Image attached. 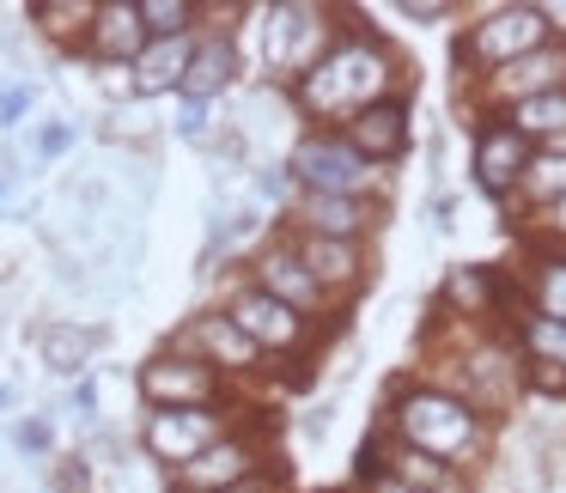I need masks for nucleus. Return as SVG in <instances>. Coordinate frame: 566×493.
Masks as SVG:
<instances>
[{"label": "nucleus", "instance_id": "nucleus-28", "mask_svg": "<svg viewBox=\"0 0 566 493\" xmlns=\"http://www.w3.org/2000/svg\"><path fill=\"white\" fill-rule=\"evenodd\" d=\"M542 293H548V317L560 323V317H566V262H554V269H548V281H542Z\"/></svg>", "mask_w": 566, "mask_h": 493}, {"label": "nucleus", "instance_id": "nucleus-2", "mask_svg": "<svg viewBox=\"0 0 566 493\" xmlns=\"http://www.w3.org/2000/svg\"><path fill=\"white\" fill-rule=\"evenodd\" d=\"M402 432L420 444V451H463V444H475V420H469L463 402H451V396H408L402 402Z\"/></svg>", "mask_w": 566, "mask_h": 493}, {"label": "nucleus", "instance_id": "nucleus-25", "mask_svg": "<svg viewBox=\"0 0 566 493\" xmlns=\"http://www.w3.org/2000/svg\"><path fill=\"white\" fill-rule=\"evenodd\" d=\"M67 147H74V123H43V135H38V159H62Z\"/></svg>", "mask_w": 566, "mask_h": 493}, {"label": "nucleus", "instance_id": "nucleus-35", "mask_svg": "<svg viewBox=\"0 0 566 493\" xmlns=\"http://www.w3.org/2000/svg\"><path fill=\"white\" fill-rule=\"evenodd\" d=\"M226 493H256V487H226Z\"/></svg>", "mask_w": 566, "mask_h": 493}, {"label": "nucleus", "instance_id": "nucleus-17", "mask_svg": "<svg viewBox=\"0 0 566 493\" xmlns=\"http://www.w3.org/2000/svg\"><path fill=\"white\" fill-rule=\"evenodd\" d=\"M189 342H201L213 359H220V366H244V359L256 354V347H250L244 335L232 329V317H208V323H196V329H189Z\"/></svg>", "mask_w": 566, "mask_h": 493}, {"label": "nucleus", "instance_id": "nucleus-37", "mask_svg": "<svg viewBox=\"0 0 566 493\" xmlns=\"http://www.w3.org/2000/svg\"><path fill=\"white\" fill-rule=\"evenodd\" d=\"M0 408H7V390H0Z\"/></svg>", "mask_w": 566, "mask_h": 493}, {"label": "nucleus", "instance_id": "nucleus-8", "mask_svg": "<svg viewBox=\"0 0 566 493\" xmlns=\"http://www.w3.org/2000/svg\"><path fill=\"white\" fill-rule=\"evenodd\" d=\"M542 38H548L542 13L517 7V13H500L493 25H481V31H475V55H488V62H517V50H536Z\"/></svg>", "mask_w": 566, "mask_h": 493}, {"label": "nucleus", "instance_id": "nucleus-14", "mask_svg": "<svg viewBox=\"0 0 566 493\" xmlns=\"http://www.w3.org/2000/svg\"><path fill=\"white\" fill-rule=\"evenodd\" d=\"M402 111L396 104H378V111H359L354 123V147L371 153V159H390V153H402Z\"/></svg>", "mask_w": 566, "mask_h": 493}, {"label": "nucleus", "instance_id": "nucleus-30", "mask_svg": "<svg viewBox=\"0 0 566 493\" xmlns=\"http://www.w3.org/2000/svg\"><path fill=\"white\" fill-rule=\"evenodd\" d=\"M19 444H25V451H43V444H50V420H19Z\"/></svg>", "mask_w": 566, "mask_h": 493}, {"label": "nucleus", "instance_id": "nucleus-10", "mask_svg": "<svg viewBox=\"0 0 566 493\" xmlns=\"http://www.w3.org/2000/svg\"><path fill=\"white\" fill-rule=\"evenodd\" d=\"M317 43V13L311 7H274L269 13V62L274 67H298Z\"/></svg>", "mask_w": 566, "mask_h": 493}, {"label": "nucleus", "instance_id": "nucleus-36", "mask_svg": "<svg viewBox=\"0 0 566 493\" xmlns=\"http://www.w3.org/2000/svg\"><path fill=\"white\" fill-rule=\"evenodd\" d=\"M560 225H566V196H560Z\"/></svg>", "mask_w": 566, "mask_h": 493}, {"label": "nucleus", "instance_id": "nucleus-13", "mask_svg": "<svg viewBox=\"0 0 566 493\" xmlns=\"http://www.w3.org/2000/svg\"><path fill=\"white\" fill-rule=\"evenodd\" d=\"M104 342V329H80V323H50L43 329V359L50 371H80L92 359V347Z\"/></svg>", "mask_w": 566, "mask_h": 493}, {"label": "nucleus", "instance_id": "nucleus-21", "mask_svg": "<svg viewBox=\"0 0 566 493\" xmlns=\"http://www.w3.org/2000/svg\"><path fill=\"white\" fill-rule=\"evenodd\" d=\"M305 269H317V281H347V274H354V250L335 244V238H329V244L317 238V244L305 250Z\"/></svg>", "mask_w": 566, "mask_h": 493}, {"label": "nucleus", "instance_id": "nucleus-5", "mask_svg": "<svg viewBox=\"0 0 566 493\" xmlns=\"http://www.w3.org/2000/svg\"><path fill=\"white\" fill-rule=\"evenodd\" d=\"M232 329L244 335L250 347H293L298 342V317L269 293H244L232 305Z\"/></svg>", "mask_w": 566, "mask_h": 493}, {"label": "nucleus", "instance_id": "nucleus-7", "mask_svg": "<svg viewBox=\"0 0 566 493\" xmlns=\"http://www.w3.org/2000/svg\"><path fill=\"white\" fill-rule=\"evenodd\" d=\"M177 475H184V493H226V487H244V475H250V444H208V451L189 457Z\"/></svg>", "mask_w": 566, "mask_h": 493}, {"label": "nucleus", "instance_id": "nucleus-27", "mask_svg": "<svg viewBox=\"0 0 566 493\" xmlns=\"http://www.w3.org/2000/svg\"><path fill=\"white\" fill-rule=\"evenodd\" d=\"M530 189H536V196H554V189H566V165H560V159H542L536 171H530Z\"/></svg>", "mask_w": 566, "mask_h": 493}, {"label": "nucleus", "instance_id": "nucleus-23", "mask_svg": "<svg viewBox=\"0 0 566 493\" xmlns=\"http://www.w3.org/2000/svg\"><path fill=\"white\" fill-rule=\"evenodd\" d=\"M92 13H98V7H38V19L55 31V38H74V31H80L74 19H92Z\"/></svg>", "mask_w": 566, "mask_h": 493}, {"label": "nucleus", "instance_id": "nucleus-1", "mask_svg": "<svg viewBox=\"0 0 566 493\" xmlns=\"http://www.w3.org/2000/svg\"><path fill=\"white\" fill-rule=\"evenodd\" d=\"M378 86H384V62L366 43H347V50H335L323 67H311L298 92H305L311 111H347V104L371 98Z\"/></svg>", "mask_w": 566, "mask_h": 493}, {"label": "nucleus", "instance_id": "nucleus-6", "mask_svg": "<svg viewBox=\"0 0 566 493\" xmlns=\"http://www.w3.org/2000/svg\"><path fill=\"white\" fill-rule=\"evenodd\" d=\"M298 177L317 183V196H342L347 183L366 177V159L354 147H342V140H305L298 147Z\"/></svg>", "mask_w": 566, "mask_h": 493}, {"label": "nucleus", "instance_id": "nucleus-15", "mask_svg": "<svg viewBox=\"0 0 566 493\" xmlns=\"http://www.w3.org/2000/svg\"><path fill=\"white\" fill-rule=\"evenodd\" d=\"M517 159H524V147H517V128H488L481 135V183L488 189H505L517 177Z\"/></svg>", "mask_w": 566, "mask_h": 493}, {"label": "nucleus", "instance_id": "nucleus-22", "mask_svg": "<svg viewBox=\"0 0 566 493\" xmlns=\"http://www.w3.org/2000/svg\"><path fill=\"white\" fill-rule=\"evenodd\" d=\"M554 74H566V55H554V50L536 55V62H505V86H524V92L530 86H548Z\"/></svg>", "mask_w": 566, "mask_h": 493}, {"label": "nucleus", "instance_id": "nucleus-9", "mask_svg": "<svg viewBox=\"0 0 566 493\" xmlns=\"http://www.w3.org/2000/svg\"><path fill=\"white\" fill-rule=\"evenodd\" d=\"M92 43H98V55L111 67H123L128 55L147 50V31H140V7H123V0H111V7H98L92 13Z\"/></svg>", "mask_w": 566, "mask_h": 493}, {"label": "nucleus", "instance_id": "nucleus-33", "mask_svg": "<svg viewBox=\"0 0 566 493\" xmlns=\"http://www.w3.org/2000/svg\"><path fill=\"white\" fill-rule=\"evenodd\" d=\"M256 189H262V196H281V189H286V177H281V171H262V183H256Z\"/></svg>", "mask_w": 566, "mask_h": 493}, {"label": "nucleus", "instance_id": "nucleus-34", "mask_svg": "<svg viewBox=\"0 0 566 493\" xmlns=\"http://www.w3.org/2000/svg\"><path fill=\"white\" fill-rule=\"evenodd\" d=\"M378 493H415V487H402V481H384V487Z\"/></svg>", "mask_w": 566, "mask_h": 493}, {"label": "nucleus", "instance_id": "nucleus-29", "mask_svg": "<svg viewBox=\"0 0 566 493\" xmlns=\"http://www.w3.org/2000/svg\"><path fill=\"white\" fill-rule=\"evenodd\" d=\"M74 415H80V420L98 415V384H92V378H80V384H74Z\"/></svg>", "mask_w": 566, "mask_h": 493}, {"label": "nucleus", "instance_id": "nucleus-20", "mask_svg": "<svg viewBox=\"0 0 566 493\" xmlns=\"http://www.w3.org/2000/svg\"><path fill=\"white\" fill-rule=\"evenodd\" d=\"M184 25H189L184 0H147L140 7V31H153V38H184Z\"/></svg>", "mask_w": 566, "mask_h": 493}, {"label": "nucleus", "instance_id": "nucleus-12", "mask_svg": "<svg viewBox=\"0 0 566 493\" xmlns=\"http://www.w3.org/2000/svg\"><path fill=\"white\" fill-rule=\"evenodd\" d=\"M226 80H232V43H226V38L201 43V50L189 55V67H184V92H189V104L213 98V92H220Z\"/></svg>", "mask_w": 566, "mask_h": 493}, {"label": "nucleus", "instance_id": "nucleus-18", "mask_svg": "<svg viewBox=\"0 0 566 493\" xmlns=\"http://www.w3.org/2000/svg\"><path fill=\"white\" fill-rule=\"evenodd\" d=\"M305 213H311V225L329 232V238H342V232H354V225H359V208L347 196H311Z\"/></svg>", "mask_w": 566, "mask_h": 493}, {"label": "nucleus", "instance_id": "nucleus-4", "mask_svg": "<svg viewBox=\"0 0 566 493\" xmlns=\"http://www.w3.org/2000/svg\"><path fill=\"white\" fill-rule=\"evenodd\" d=\"M140 390H147L159 408H208V396H213V371L201 366V359L159 354V359H147V371H140Z\"/></svg>", "mask_w": 566, "mask_h": 493}, {"label": "nucleus", "instance_id": "nucleus-31", "mask_svg": "<svg viewBox=\"0 0 566 493\" xmlns=\"http://www.w3.org/2000/svg\"><path fill=\"white\" fill-rule=\"evenodd\" d=\"M177 128H184V140H201V128H208V111H201V104H184Z\"/></svg>", "mask_w": 566, "mask_h": 493}, {"label": "nucleus", "instance_id": "nucleus-3", "mask_svg": "<svg viewBox=\"0 0 566 493\" xmlns=\"http://www.w3.org/2000/svg\"><path fill=\"white\" fill-rule=\"evenodd\" d=\"M208 444H220V415H208V408H159L147 420V451L177 463V469L189 457H201Z\"/></svg>", "mask_w": 566, "mask_h": 493}, {"label": "nucleus", "instance_id": "nucleus-16", "mask_svg": "<svg viewBox=\"0 0 566 493\" xmlns=\"http://www.w3.org/2000/svg\"><path fill=\"white\" fill-rule=\"evenodd\" d=\"M262 281H269V298H281L286 311L317 298V281H311L305 262H293V256H269V262H262Z\"/></svg>", "mask_w": 566, "mask_h": 493}, {"label": "nucleus", "instance_id": "nucleus-32", "mask_svg": "<svg viewBox=\"0 0 566 493\" xmlns=\"http://www.w3.org/2000/svg\"><path fill=\"white\" fill-rule=\"evenodd\" d=\"M31 111V92L19 86V92H7V98H0V123H19V116Z\"/></svg>", "mask_w": 566, "mask_h": 493}, {"label": "nucleus", "instance_id": "nucleus-11", "mask_svg": "<svg viewBox=\"0 0 566 493\" xmlns=\"http://www.w3.org/2000/svg\"><path fill=\"white\" fill-rule=\"evenodd\" d=\"M184 67H189V43L184 38H153L147 50L135 55V92H171V86H184Z\"/></svg>", "mask_w": 566, "mask_h": 493}, {"label": "nucleus", "instance_id": "nucleus-19", "mask_svg": "<svg viewBox=\"0 0 566 493\" xmlns=\"http://www.w3.org/2000/svg\"><path fill=\"white\" fill-rule=\"evenodd\" d=\"M517 123H524L530 135H560V128H566V92H548V98H530L524 111H517Z\"/></svg>", "mask_w": 566, "mask_h": 493}, {"label": "nucleus", "instance_id": "nucleus-24", "mask_svg": "<svg viewBox=\"0 0 566 493\" xmlns=\"http://www.w3.org/2000/svg\"><path fill=\"white\" fill-rule=\"evenodd\" d=\"M530 342H536L542 354L566 359V323H554V317H536V323H530Z\"/></svg>", "mask_w": 566, "mask_h": 493}, {"label": "nucleus", "instance_id": "nucleus-26", "mask_svg": "<svg viewBox=\"0 0 566 493\" xmlns=\"http://www.w3.org/2000/svg\"><path fill=\"white\" fill-rule=\"evenodd\" d=\"M451 298H463V305H481V298H488V281H481V269H457L451 274Z\"/></svg>", "mask_w": 566, "mask_h": 493}]
</instances>
